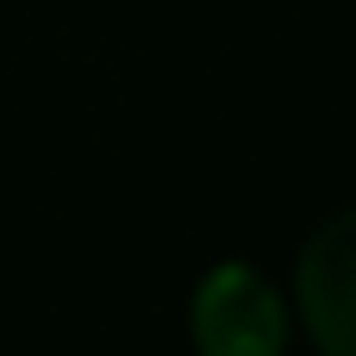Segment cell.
<instances>
[{
	"label": "cell",
	"mask_w": 356,
	"mask_h": 356,
	"mask_svg": "<svg viewBox=\"0 0 356 356\" xmlns=\"http://www.w3.org/2000/svg\"><path fill=\"white\" fill-rule=\"evenodd\" d=\"M300 313L319 350L356 356V207L332 213L300 250Z\"/></svg>",
	"instance_id": "cell-2"
},
{
	"label": "cell",
	"mask_w": 356,
	"mask_h": 356,
	"mask_svg": "<svg viewBox=\"0 0 356 356\" xmlns=\"http://www.w3.org/2000/svg\"><path fill=\"white\" fill-rule=\"evenodd\" d=\"M194 344L213 356H269L282 350V300L250 263H219L194 288Z\"/></svg>",
	"instance_id": "cell-1"
}]
</instances>
